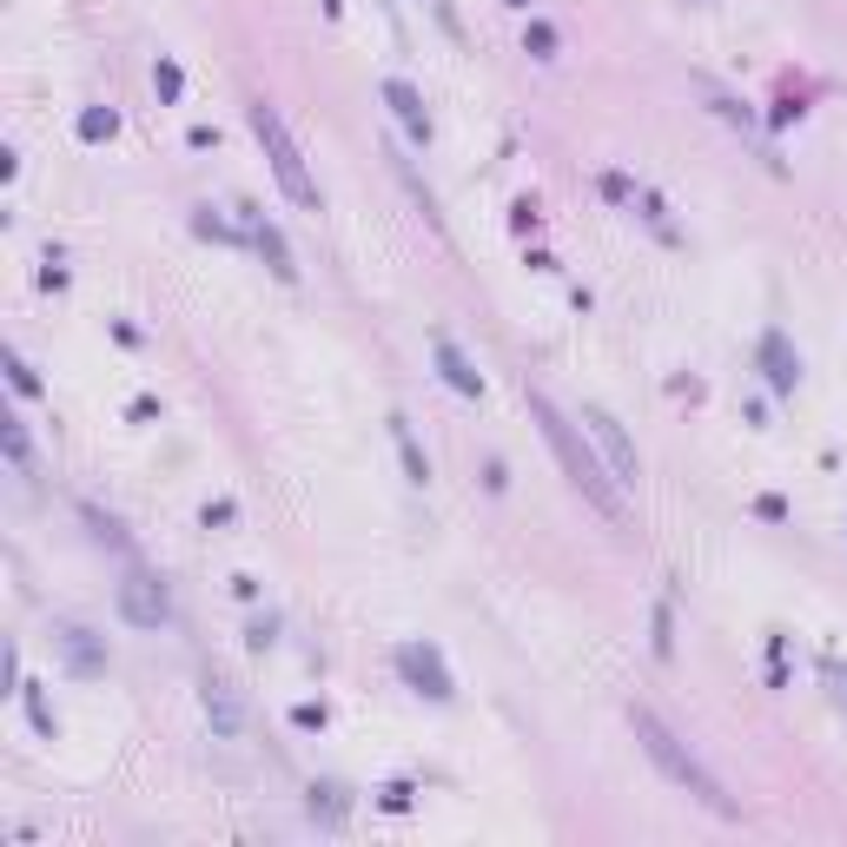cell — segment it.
Instances as JSON below:
<instances>
[{
    "label": "cell",
    "instance_id": "cell-12",
    "mask_svg": "<svg viewBox=\"0 0 847 847\" xmlns=\"http://www.w3.org/2000/svg\"><path fill=\"white\" fill-rule=\"evenodd\" d=\"M391 438H397V457H404V477H410V483L424 490V483H431V457H424V451H417V438H410V424H404V417H391Z\"/></svg>",
    "mask_w": 847,
    "mask_h": 847
},
{
    "label": "cell",
    "instance_id": "cell-25",
    "mask_svg": "<svg viewBox=\"0 0 847 847\" xmlns=\"http://www.w3.org/2000/svg\"><path fill=\"white\" fill-rule=\"evenodd\" d=\"M292 722H298V728H324V709H318V702H305V709H298Z\"/></svg>",
    "mask_w": 847,
    "mask_h": 847
},
{
    "label": "cell",
    "instance_id": "cell-11",
    "mask_svg": "<svg viewBox=\"0 0 847 847\" xmlns=\"http://www.w3.org/2000/svg\"><path fill=\"white\" fill-rule=\"evenodd\" d=\"M199 702H206V722H212L219 735H238V728H245V709H238V696H232L225 683H212V675H206V696H199Z\"/></svg>",
    "mask_w": 847,
    "mask_h": 847
},
{
    "label": "cell",
    "instance_id": "cell-23",
    "mask_svg": "<svg viewBox=\"0 0 847 847\" xmlns=\"http://www.w3.org/2000/svg\"><path fill=\"white\" fill-rule=\"evenodd\" d=\"M378 801H384V808H391V814H404V808H410V782H391V788H384V795H378Z\"/></svg>",
    "mask_w": 847,
    "mask_h": 847
},
{
    "label": "cell",
    "instance_id": "cell-26",
    "mask_svg": "<svg viewBox=\"0 0 847 847\" xmlns=\"http://www.w3.org/2000/svg\"><path fill=\"white\" fill-rule=\"evenodd\" d=\"M511 8H530V0H511Z\"/></svg>",
    "mask_w": 847,
    "mask_h": 847
},
{
    "label": "cell",
    "instance_id": "cell-10",
    "mask_svg": "<svg viewBox=\"0 0 847 847\" xmlns=\"http://www.w3.org/2000/svg\"><path fill=\"white\" fill-rule=\"evenodd\" d=\"M438 371H444V384H451L457 397H483V378L470 371V358H464V352L451 345V337H444V331H438Z\"/></svg>",
    "mask_w": 847,
    "mask_h": 847
},
{
    "label": "cell",
    "instance_id": "cell-2",
    "mask_svg": "<svg viewBox=\"0 0 847 847\" xmlns=\"http://www.w3.org/2000/svg\"><path fill=\"white\" fill-rule=\"evenodd\" d=\"M530 417L543 424V438H550V451H556L563 477H569V483H576V490H582L589 503H597L603 517H616V511H623V503H616V477H610V470L597 464V451H589V444H582V438L569 431V417H563V410H556V404H550L543 391H530Z\"/></svg>",
    "mask_w": 847,
    "mask_h": 847
},
{
    "label": "cell",
    "instance_id": "cell-13",
    "mask_svg": "<svg viewBox=\"0 0 847 847\" xmlns=\"http://www.w3.org/2000/svg\"><path fill=\"white\" fill-rule=\"evenodd\" d=\"M152 94H159L165 107H173V100L186 94V73H180V60H165V53L152 60Z\"/></svg>",
    "mask_w": 847,
    "mask_h": 847
},
{
    "label": "cell",
    "instance_id": "cell-17",
    "mask_svg": "<svg viewBox=\"0 0 847 847\" xmlns=\"http://www.w3.org/2000/svg\"><path fill=\"white\" fill-rule=\"evenodd\" d=\"M524 47H530L537 60H556V27H550V21H530V34H524Z\"/></svg>",
    "mask_w": 847,
    "mask_h": 847
},
{
    "label": "cell",
    "instance_id": "cell-6",
    "mask_svg": "<svg viewBox=\"0 0 847 847\" xmlns=\"http://www.w3.org/2000/svg\"><path fill=\"white\" fill-rule=\"evenodd\" d=\"M582 424H589V438L603 444V457H610V477H616V483H636V444L623 438V424H616L610 410H582Z\"/></svg>",
    "mask_w": 847,
    "mask_h": 847
},
{
    "label": "cell",
    "instance_id": "cell-20",
    "mask_svg": "<svg viewBox=\"0 0 847 847\" xmlns=\"http://www.w3.org/2000/svg\"><path fill=\"white\" fill-rule=\"evenodd\" d=\"M8 457H14V470H21V477H34V457H27V431H21L14 417H8Z\"/></svg>",
    "mask_w": 847,
    "mask_h": 847
},
{
    "label": "cell",
    "instance_id": "cell-8",
    "mask_svg": "<svg viewBox=\"0 0 847 847\" xmlns=\"http://www.w3.org/2000/svg\"><path fill=\"white\" fill-rule=\"evenodd\" d=\"M251 245H259V259L272 266V279H285V285L298 279V266H292V245H285V238H279V225H272V219H259V212H251Z\"/></svg>",
    "mask_w": 847,
    "mask_h": 847
},
{
    "label": "cell",
    "instance_id": "cell-24",
    "mask_svg": "<svg viewBox=\"0 0 847 847\" xmlns=\"http://www.w3.org/2000/svg\"><path fill=\"white\" fill-rule=\"evenodd\" d=\"M193 225H199V232H206V238H232V225H225V219H212V212H199V219H193Z\"/></svg>",
    "mask_w": 847,
    "mask_h": 847
},
{
    "label": "cell",
    "instance_id": "cell-16",
    "mask_svg": "<svg viewBox=\"0 0 847 847\" xmlns=\"http://www.w3.org/2000/svg\"><path fill=\"white\" fill-rule=\"evenodd\" d=\"M311 821H324V827L345 821V801H337V788H311Z\"/></svg>",
    "mask_w": 847,
    "mask_h": 847
},
{
    "label": "cell",
    "instance_id": "cell-18",
    "mask_svg": "<svg viewBox=\"0 0 847 847\" xmlns=\"http://www.w3.org/2000/svg\"><path fill=\"white\" fill-rule=\"evenodd\" d=\"M8 378H14V391H21V397H40V371H34V365H27L21 352L8 358Z\"/></svg>",
    "mask_w": 847,
    "mask_h": 847
},
{
    "label": "cell",
    "instance_id": "cell-22",
    "mask_svg": "<svg viewBox=\"0 0 847 847\" xmlns=\"http://www.w3.org/2000/svg\"><path fill=\"white\" fill-rule=\"evenodd\" d=\"M709 107H715V113H722V120H735V126H741V133H748V126H754V113H748V107H741V100H728V94H709Z\"/></svg>",
    "mask_w": 847,
    "mask_h": 847
},
{
    "label": "cell",
    "instance_id": "cell-14",
    "mask_svg": "<svg viewBox=\"0 0 847 847\" xmlns=\"http://www.w3.org/2000/svg\"><path fill=\"white\" fill-rule=\"evenodd\" d=\"M113 133H120L113 107H87V113H79V139H113Z\"/></svg>",
    "mask_w": 847,
    "mask_h": 847
},
{
    "label": "cell",
    "instance_id": "cell-4",
    "mask_svg": "<svg viewBox=\"0 0 847 847\" xmlns=\"http://www.w3.org/2000/svg\"><path fill=\"white\" fill-rule=\"evenodd\" d=\"M120 616H126L133 629H159L165 616H173V603H165V582L146 576V569H126V582H120Z\"/></svg>",
    "mask_w": 847,
    "mask_h": 847
},
{
    "label": "cell",
    "instance_id": "cell-21",
    "mask_svg": "<svg viewBox=\"0 0 847 847\" xmlns=\"http://www.w3.org/2000/svg\"><path fill=\"white\" fill-rule=\"evenodd\" d=\"M597 186H603V199H616V206H636V199H642V193H636V180H623V173H603Z\"/></svg>",
    "mask_w": 847,
    "mask_h": 847
},
{
    "label": "cell",
    "instance_id": "cell-15",
    "mask_svg": "<svg viewBox=\"0 0 847 847\" xmlns=\"http://www.w3.org/2000/svg\"><path fill=\"white\" fill-rule=\"evenodd\" d=\"M60 642H66V655H73V668H100L107 655L87 642V629H60Z\"/></svg>",
    "mask_w": 847,
    "mask_h": 847
},
{
    "label": "cell",
    "instance_id": "cell-5",
    "mask_svg": "<svg viewBox=\"0 0 847 847\" xmlns=\"http://www.w3.org/2000/svg\"><path fill=\"white\" fill-rule=\"evenodd\" d=\"M397 675H404L417 696L451 702V668H444V655H438L431 642H404V649H397Z\"/></svg>",
    "mask_w": 847,
    "mask_h": 847
},
{
    "label": "cell",
    "instance_id": "cell-19",
    "mask_svg": "<svg viewBox=\"0 0 847 847\" xmlns=\"http://www.w3.org/2000/svg\"><path fill=\"white\" fill-rule=\"evenodd\" d=\"M21 696H27V715H34V728H40V735H53V709H47L40 683H21Z\"/></svg>",
    "mask_w": 847,
    "mask_h": 847
},
{
    "label": "cell",
    "instance_id": "cell-3",
    "mask_svg": "<svg viewBox=\"0 0 847 847\" xmlns=\"http://www.w3.org/2000/svg\"><path fill=\"white\" fill-rule=\"evenodd\" d=\"M251 133H259V146H266V159H272V180H279V193H285L292 206L318 212V180L305 173V152H298V139L285 133V120H279V107H272V100H251Z\"/></svg>",
    "mask_w": 847,
    "mask_h": 847
},
{
    "label": "cell",
    "instance_id": "cell-7",
    "mask_svg": "<svg viewBox=\"0 0 847 847\" xmlns=\"http://www.w3.org/2000/svg\"><path fill=\"white\" fill-rule=\"evenodd\" d=\"M384 107L397 113V126L424 146V139H431V113H424V100H417V87H410V79H384Z\"/></svg>",
    "mask_w": 847,
    "mask_h": 847
},
{
    "label": "cell",
    "instance_id": "cell-1",
    "mask_svg": "<svg viewBox=\"0 0 847 847\" xmlns=\"http://www.w3.org/2000/svg\"><path fill=\"white\" fill-rule=\"evenodd\" d=\"M629 728H636V741L649 748V761H655V769H662L675 788H683V795H696L709 814H735V795H728V788L702 769V761H696V748H689L683 735H675L655 709H629Z\"/></svg>",
    "mask_w": 847,
    "mask_h": 847
},
{
    "label": "cell",
    "instance_id": "cell-9",
    "mask_svg": "<svg viewBox=\"0 0 847 847\" xmlns=\"http://www.w3.org/2000/svg\"><path fill=\"white\" fill-rule=\"evenodd\" d=\"M761 371H769V384H775V391H795V384H801V358L788 352V337H782V331H769V337H761Z\"/></svg>",
    "mask_w": 847,
    "mask_h": 847
}]
</instances>
